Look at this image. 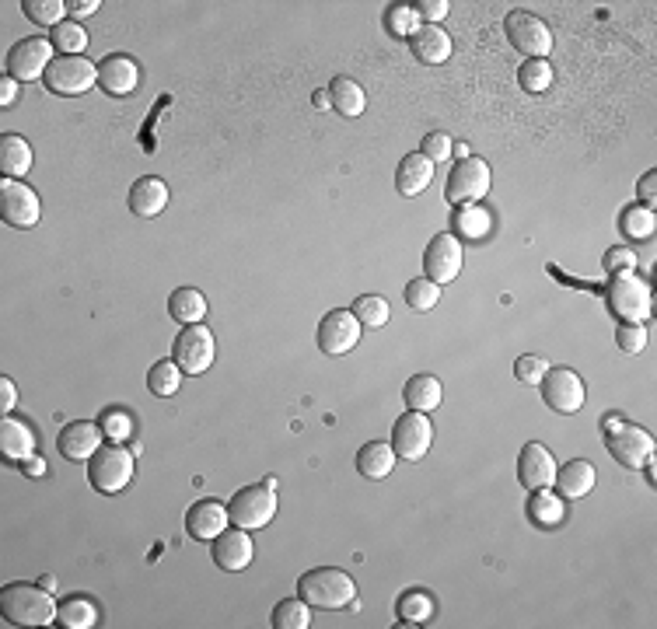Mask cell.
<instances>
[{"label":"cell","instance_id":"cell-42","mask_svg":"<svg viewBox=\"0 0 657 629\" xmlns=\"http://www.w3.org/2000/svg\"><path fill=\"white\" fill-rule=\"evenodd\" d=\"M21 7H25V18L35 21V25H42V28L63 25V21H67L63 14H70L63 0H25Z\"/></svg>","mask_w":657,"mask_h":629},{"label":"cell","instance_id":"cell-55","mask_svg":"<svg viewBox=\"0 0 657 629\" xmlns=\"http://www.w3.org/2000/svg\"><path fill=\"white\" fill-rule=\"evenodd\" d=\"M21 472H25V476H42V472H46V462H42L39 455H32L28 462H21Z\"/></svg>","mask_w":657,"mask_h":629},{"label":"cell","instance_id":"cell-44","mask_svg":"<svg viewBox=\"0 0 657 629\" xmlns=\"http://www.w3.org/2000/svg\"><path fill=\"white\" fill-rule=\"evenodd\" d=\"M518 81H521V88H525V91H532V95H542V91H549V84H553V63H549V60L521 63Z\"/></svg>","mask_w":657,"mask_h":629},{"label":"cell","instance_id":"cell-2","mask_svg":"<svg viewBox=\"0 0 657 629\" xmlns=\"http://www.w3.org/2000/svg\"><path fill=\"white\" fill-rule=\"evenodd\" d=\"M298 595L305 598L312 609H346L357 602V584L346 570L336 567H315L298 577Z\"/></svg>","mask_w":657,"mask_h":629},{"label":"cell","instance_id":"cell-11","mask_svg":"<svg viewBox=\"0 0 657 629\" xmlns=\"http://www.w3.org/2000/svg\"><path fill=\"white\" fill-rule=\"evenodd\" d=\"M53 42L42 39V35H32V39H21L11 46L7 53V77H14L18 84H28V81H39L46 77L49 63H53Z\"/></svg>","mask_w":657,"mask_h":629},{"label":"cell","instance_id":"cell-39","mask_svg":"<svg viewBox=\"0 0 657 629\" xmlns=\"http://www.w3.org/2000/svg\"><path fill=\"white\" fill-rule=\"evenodd\" d=\"M420 14H416L413 4H392L385 11V32L395 35V39H413L416 32H420Z\"/></svg>","mask_w":657,"mask_h":629},{"label":"cell","instance_id":"cell-1","mask_svg":"<svg viewBox=\"0 0 657 629\" xmlns=\"http://www.w3.org/2000/svg\"><path fill=\"white\" fill-rule=\"evenodd\" d=\"M53 591L42 584H4L0 588V612L11 626H49L56 623Z\"/></svg>","mask_w":657,"mask_h":629},{"label":"cell","instance_id":"cell-46","mask_svg":"<svg viewBox=\"0 0 657 629\" xmlns=\"http://www.w3.org/2000/svg\"><path fill=\"white\" fill-rule=\"evenodd\" d=\"M549 364L542 357H535V353H528V357H518L514 360V378L521 381V385H542V378H546Z\"/></svg>","mask_w":657,"mask_h":629},{"label":"cell","instance_id":"cell-19","mask_svg":"<svg viewBox=\"0 0 657 629\" xmlns=\"http://www.w3.org/2000/svg\"><path fill=\"white\" fill-rule=\"evenodd\" d=\"M228 525H231V514L228 504H221V500H196L186 511V532L196 542H214Z\"/></svg>","mask_w":657,"mask_h":629},{"label":"cell","instance_id":"cell-50","mask_svg":"<svg viewBox=\"0 0 657 629\" xmlns=\"http://www.w3.org/2000/svg\"><path fill=\"white\" fill-rule=\"evenodd\" d=\"M416 14H420V21H427V25H441L444 14L451 11L448 0H416Z\"/></svg>","mask_w":657,"mask_h":629},{"label":"cell","instance_id":"cell-57","mask_svg":"<svg viewBox=\"0 0 657 629\" xmlns=\"http://www.w3.org/2000/svg\"><path fill=\"white\" fill-rule=\"evenodd\" d=\"M39 584H42V588H46V591H56V577H53V574L39 577Z\"/></svg>","mask_w":657,"mask_h":629},{"label":"cell","instance_id":"cell-56","mask_svg":"<svg viewBox=\"0 0 657 629\" xmlns=\"http://www.w3.org/2000/svg\"><path fill=\"white\" fill-rule=\"evenodd\" d=\"M312 102H315V109H329V105H332L326 91H315V98H312Z\"/></svg>","mask_w":657,"mask_h":629},{"label":"cell","instance_id":"cell-18","mask_svg":"<svg viewBox=\"0 0 657 629\" xmlns=\"http://www.w3.org/2000/svg\"><path fill=\"white\" fill-rule=\"evenodd\" d=\"M102 427L91 420H74L67 423V427L60 430V437H56V448H60V455L67 458V462H88L91 455H95L98 448H102Z\"/></svg>","mask_w":657,"mask_h":629},{"label":"cell","instance_id":"cell-23","mask_svg":"<svg viewBox=\"0 0 657 629\" xmlns=\"http://www.w3.org/2000/svg\"><path fill=\"white\" fill-rule=\"evenodd\" d=\"M0 455H4V462H11V465L28 462V458L35 455L32 427L14 420V416H4V420H0Z\"/></svg>","mask_w":657,"mask_h":629},{"label":"cell","instance_id":"cell-15","mask_svg":"<svg viewBox=\"0 0 657 629\" xmlns=\"http://www.w3.org/2000/svg\"><path fill=\"white\" fill-rule=\"evenodd\" d=\"M462 263H465V249L455 235L430 238L427 252H423V273H427V280H434V284H441V287L451 284V280L462 273Z\"/></svg>","mask_w":657,"mask_h":629},{"label":"cell","instance_id":"cell-52","mask_svg":"<svg viewBox=\"0 0 657 629\" xmlns=\"http://www.w3.org/2000/svg\"><path fill=\"white\" fill-rule=\"evenodd\" d=\"M14 406H18V388H14L11 378H0V409L11 413Z\"/></svg>","mask_w":657,"mask_h":629},{"label":"cell","instance_id":"cell-51","mask_svg":"<svg viewBox=\"0 0 657 629\" xmlns=\"http://www.w3.org/2000/svg\"><path fill=\"white\" fill-rule=\"evenodd\" d=\"M637 196H640V203H644V207L654 210V203H657V172H647L644 179H640Z\"/></svg>","mask_w":657,"mask_h":629},{"label":"cell","instance_id":"cell-10","mask_svg":"<svg viewBox=\"0 0 657 629\" xmlns=\"http://www.w3.org/2000/svg\"><path fill=\"white\" fill-rule=\"evenodd\" d=\"M605 444H609V455L630 472H640L654 458V437L644 427H637V423L623 420L616 430L605 434Z\"/></svg>","mask_w":657,"mask_h":629},{"label":"cell","instance_id":"cell-14","mask_svg":"<svg viewBox=\"0 0 657 629\" xmlns=\"http://www.w3.org/2000/svg\"><path fill=\"white\" fill-rule=\"evenodd\" d=\"M430 444H434V423L427 420V413L409 409V413H402L399 420H395L392 451L399 458H406V462H420V458L430 451Z\"/></svg>","mask_w":657,"mask_h":629},{"label":"cell","instance_id":"cell-38","mask_svg":"<svg viewBox=\"0 0 657 629\" xmlns=\"http://www.w3.org/2000/svg\"><path fill=\"white\" fill-rule=\"evenodd\" d=\"M182 385V367L175 364V360H158V364L147 371V388H151V395H158V399H172L175 392H179Z\"/></svg>","mask_w":657,"mask_h":629},{"label":"cell","instance_id":"cell-45","mask_svg":"<svg viewBox=\"0 0 657 629\" xmlns=\"http://www.w3.org/2000/svg\"><path fill=\"white\" fill-rule=\"evenodd\" d=\"M98 427H102V434H105V441L109 444H123L126 437L133 434V416L126 413V409H105L102 416H98Z\"/></svg>","mask_w":657,"mask_h":629},{"label":"cell","instance_id":"cell-28","mask_svg":"<svg viewBox=\"0 0 657 629\" xmlns=\"http://www.w3.org/2000/svg\"><path fill=\"white\" fill-rule=\"evenodd\" d=\"M395 451H392V444H385V441H367L364 448L357 451V472L364 479H371V483H381L385 476H392V469H395Z\"/></svg>","mask_w":657,"mask_h":629},{"label":"cell","instance_id":"cell-41","mask_svg":"<svg viewBox=\"0 0 657 629\" xmlns=\"http://www.w3.org/2000/svg\"><path fill=\"white\" fill-rule=\"evenodd\" d=\"M402 298H406V305L413 308V312H430V308H437V301H441V284H434V280H427V277H416L406 284Z\"/></svg>","mask_w":657,"mask_h":629},{"label":"cell","instance_id":"cell-21","mask_svg":"<svg viewBox=\"0 0 657 629\" xmlns=\"http://www.w3.org/2000/svg\"><path fill=\"white\" fill-rule=\"evenodd\" d=\"M98 84H102V91H109V95L123 98V95H133L140 84V67L133 56L126 53H112L105 56L102 63H98Z\"/></svg>","mask_w":657,"mask_h":629},{"label":"cell","instance_id":"cell-22","mask_svg":"<svg viewBox=\"0 0 657 629\" xmlns=\"http://www.w3.org/2000/svg\"><path fill=\"white\" fill-rule=\"evenodd\" d=\"M409 49L427 67H441V63L451 60V49L455 46H451V35L441 25H420V32L409 39Z\"/></svg>","mask_w":657,"mask_h":629},{"label":"cell","instance_id":"cell-37","mask_svg":"<svg viewBox=\"0 0 657 629\" xmlns=\"http://www.w3.org/2000/svg\"><path fill=\"white\" fill-rule=\"evenodd\" d=\"M619 231L626 238H637V242H647V238L657 231V221H654V210L644 207V203H633L619 214Z\"/></svg>","mask_w":657,"mask_h":629},{"label":"cell","instance_id":"cell-54","mask_svg":"<svg viewBox=\"0 0 657 629\" xmlns=\"http://www.w3.org/2000/svg\"><path fill=\"white\" fill-rule=\"evenodd\" d=\"M18 88H21V84L14 81V77H4V81H0V105H14V98H18Z\"/></svg>","mask_w":657,"mask_h":629},{"label":"cell","instance_id":"cell-40","mask_svg":"<svg viewBox=\"0 0 657 629\" xmlns=\"http://www.w3.org/2000/svg\"><path fill=\"white\" fill-rule=\"evenodd\" d=\"M49 42H53V49L60 56H84V49H88V32H84L77 21H63V25L53 28Z\"/></svg>","mask_w":657,"mask_h":629},{"label":"cell","instance_id":"cell-29","mask_svg":"<svg viewBox=\"0 0 657 629\" xmlns=\"http://www.w3.org/2000/svg\"><path fill=\"white\" fill-rule=\"evenodd\" d=\"M528 518H532L539 528H560L563 521H567V504H563L560 493H553V486H546V490H532Z\"/></svg>","mask_w":657,"mask_h":629},{"label":"cell","instance_id":"cell-12","mask_svg":"<svg viewBox=\"0 0 657 629\" xmlns=\"http://www.w3.org/2000/svg\"><path fill=\"white\" fill-rule=\"evenodd\" d=\"M0 217L18 231L35 228L42 217V203L35 189L25 186L21 179H0Z\"/></svg>","mask_w":657,"mask_h":629},{"label":"cell","instance_id":"cell-13","mask_svg":"<svg viewBox=\"0 0 657 629\" xmlns=\"http://www.w3.org/2000/svg\"><path fill=\"white\" fill-rule=\"evenodd\" d=\"M539 388H542V399H546V406L556 409V413H563V416L581 413L584 399H588L581 374L570 371V367H549Z\"/></svg>","mask_w":657,"mask_h":629},{"label":"cell","instance_id":"cell-36","mask_svg":"<svg viewBox=\"0 0 657 629\" xmlns=\"http://www.w3.org/2000/svg\"><path fill=\"white\" fill-rule=\"evenodd\" d=\"M270 623L277 629H308L312 626V605L305 598H284V602L273 605Z\"/></svg>","mask_w":657,"mask_h":629},{"label":"cell","instance_id":"cell-49","mask_svg":"<svg viewBox=\"0 0 657 629\" xmlns=\"http://www.w3.org/2000/svg\"><path fill=\"white\" fill-rule=\"evenodd\" d=\"M605 270L609 273H637V252L633 249H609L605 252Z\"/></svg>","mask_w":657,"mask_h":629},{"label":"cell","instance_id":"cell-34","mask_svg":"<svg viewBox=\"0 0 657 629\" xmlns=\"http://www.w3.org/2000/svg\"><path fill=\"white\" fill-rule=\"evenodd\" d=\"M98 623V609L91 598H67V602H60V609H56V626L63 629H91Z\"/></svg>","mask_w":657,"mask_h":629},{"label":"cell","instance_id":"cell-4","mask_svg":"<svg viewBox=\"0 0 657 629\" xmlns=\"http://www.w3.org/2000/svg\"><path fill=\"white\" fill-rule=\"evenodd\" d=\"M654 294L637 273H612L609 280V312L619 322H640L644 325L651 318Z\"/></svg>","mask_w":657,"mask_h":629},{"label":"cell","instance_id":"cell-47","mask_svg":"<svg viewBox=\"0 0 657 629\" xmlns=\"http://www.w3.org/2000/svg\"><path fill=\"white\" fill-rule=\"evenodd\" d=\"M420 154L437 165V161H444V158H451V154H455V140H451L448 133L434 130V133H427V137H423Z\"/></svg>","mask_w":657,"mask_h":629},{"label":"cell","instance_id":"cell-30","mask_svg":"<svg viewBox=\"0 0 657 629\" xmlns=\"http://www.w3.org/2000/svg\"><path fill=\"white\" fill-rule=\"evenodd\" d=\"M402 399H406V406L416 409V413H430V409L441 406L444 388L434 374H416V378H409L406 388H402Z\"/></svg>","mask_w":657,"mask_h":629},{"label":"cell","instance_id":"cell-7","mask_svg":"<svg viewBox=\"0 0 657 629\" xmlns=\"http://www.w3.org/2000/svg\"><path fill=\"white\" fill-rule=\"evenodd\" d=\"M172 360L182 367V374H203L214 367L217 360V343L214 332L207 325H182V332L172 343Z\"/></svg>","mask_w":657,"mask_h":629},{"label":"cell","instance_id":"cell-16","mask_svg":"<svg viewBox=\"0 0 657 629\" xmlns=\"http://www.w3.org/2000/svg\"><path fill=\"white\" fill-rule=\"evenodd\" d=\"M360 329L364 325L357 322L350 308H336L319 322V350L329 353V357H343L360 343Z\"/></svg>","mask_w":657,"mask_h":629},{"label":"cell","instance_id":"cell-3","mask_svg":"<svg viewBox=\"0 0 657 629\" xmlns=\"http://www.w3.org/2000/svg\"><path fill=\"white\" fill-rule=\"evenodd\" d=\"M133 462H137L133 451L119 448V444H105L88 458V483L95 486V493L112 497L133 483Z\"/></svg>","mask_w":657,"mask_h":629},{"label":"cell","instance_id":"cell-5","mask_svg":"<svg viewBox=\"0 0 657 629\" xmlns=\"http://www.w3.org/2000/svg\"><path fill=\"white\" fill-rule=\"evenodd\" d=\"M490 182H493L490 165H486L483 158H476V154H469V158H462L455 168H451L448 186H444V200H448L455 210L476 207V203L490 193Z\"/></svg>","mask_w":657,"mask_h":629},{"label":"cell","instance_id":"cell-9","mask_svg":"<svg viewBox=\"0 0 657 629\" xmlns=\"http://www.w3.org/2000/svg\"><path fill=\"white\" fill-rule=\"evenodd\" d=\"M504 32H507V42H511L521 56H528V60H546L549 49H553V32H549V25L539 14L511 11L504 21Z\"/></svg>","mask_w":657,"mask_h":629},{"label":"cell","instance_id":"cell-26","mask_svg":"<svg viewBox=\"0 0 657 629\" xmlns=\"http://www.w3.org/2000/svg\"><path fill=\"white\" fill-rule=\"evenodd\" d=\"M165 207H168V186L161 179H154V175H144V179H137L133 182V189H130V210L137 217H158V214H165Z\"/></svg>","mask_w":657,"mask_h":629},{"label":"cell","instance_id":"cell-6","mask_svg":"<svg viewBox=\"0 0 657 629\" xmlns=\"http://www.w3.org/2000/svg\"><path fill=\"white\" fill-rule=\"evenodd\" d=\"M228 514H231V525L245 528V532H259L273 521L277 514V490H270L266 483L259 486H245L231 497L228 504Z\"/></svg>","mask_w":657,"mask_h":629},{"label":"cell","instance_id":"cell-8","mask_svg":"<svg viewBox=\"0 0 657 629\" xmlns=\"http://www.w3.org/2000/svg\"><path fill=\"white\" fill-rule=\"evenodd\" d=\"M46 91L53 95H63V98H74V95H84L98 84V67L88 60V56H56L46 70Z\"/></svg>","mask_w":657,"mask_h":629},{"label":"cell","instance_id":"cell-35","mask_svg":"<svg viewBox=\"0 0 657 629\" xmlns=\"http://www.w3.org/2000/svg\"><path fill=\"white\" fill-rule=\"evenodd\" d=\"M395 616L406 626L430 623V616H434V598H430L427 591H402L399 602H395Z\"/></svg>","mask_w":657,"mask_h":629},{"label":"cell","instance_id":"cell-24","mask_svg":"<svg viewBox=\"0 0 657 629\" xmlns=\"http://www.w3.org/2000/svg\"><path fill=\"white\" fill-rule=\"evenodd\" d=\"M595 479H598L595 465L584 462V458H574V462H567L563 469H556L553 486H556V493H560V497L581 500V497H588V493L595 490Z\"/></svg>","mask_w":657,"mask_h":629},{"label":"cell","instance_id":"cell-32","mask_svg":"<svg viewBox=\"0 0 657 629\" xmlns=\"http://www.w3.org/2000/svg\"><path fill=\"white\" fill-rule=\"evenodd\" d=\"M329 102L343 119H357L367 105V95L353 77H336V81L329 84Z\"/></svg>","mask_w":657,"mask_h":629},{"label":"cell","instance_id":"cell-43","mask_svg":"<svg viewBox=\"0 0 657 629\" xmlns=\"http://www.w3.org/2000/svg\"><path fill=\"white\" fill-rule=\"evenodd\" d=\"M350 312L357 315V322L367 325V329H381V325L388 322V315H392V308H388V301L378 298V294H364V298H357V305H353Z\"/></svg>","mask_w":657,"mask_h":629},{"label":"cell","instance_id":"cell-58","mask_svg":"<svg viewBox=\"0 0 657 629\" xmlns=\"http://www.w3.org/2000/svg\"><path fill=\"white\" fill-rule=\"evenodd\" d=\"M455 154H458V161L469 158V144H455Z\"/></svg>","mask_w":657,"mask_h":629},{"label":"cell","instance_id":"cell-17","mask_svg":"<svg viewBox=\"0 0 657 629\" xmlns=\"http://www.w3.org/2000/svg\"><path fill=\"white\" fill-rule=\"evenodd\" d=\"M210 553H214V563L228 574H238L252 563L256 556V546H252V535L245 528H224L214 542H210Z\"/></svg>","mask_w":657,"mask_h":629},{"label":"cell","instance_id":"cell-48","mask_svg":"<svg viewBox=\"0 0 657 629\" xmlns=\"http://www.w3.org/2000/svg\"><path fill=\"white\" fill-rule=\"evenodd\" d=\"M616 343H619V350L623 353H640L647 346V329L640 322H619Z\"/></svg>","mask_w":657,"mask_h":629},{"label":"cell","instance_id":"cell-53","mask_svg":"<svg viewBox=\"0 0 657 629\" xmlns=\"http://www.w3.org/2000/svg\"><path fill=\"white\" fill-rule=\"evenodd\" d=\"M98 7H102L98 0H74V4H67V11L74 14V21H77V18H88V14H95Z\"/></svg>","mask_w":657,"mask_h":629},{"label":"cell","instance_id":"cell-27","mask_svg":"<svg viewBox=\"0 0 657 629\" xmlns=\"http://www.w3.org/2000/svg\"><path fill=\"white\" fill-rule=\"evenodd\" d=\"M32 144L21 133H4L0 137V175L4 179H21L32 172Z\"/></svg>","mask_w":657,"mask_h":629},{"label":"cell","instance_id":"cell-33","mask_svg":"<svg viewBox=\"0 0 657 629\" xmlns=\"http://www.w3.org/2000/svg\"><path fill=\"white\" fill-rule=\"evenodd\" d=\"M451 228H455V238H469V242H479V238L490 235L493 228V217L486 207H462L455 210V217H451Z\"/></svg>","mask_w":657,"mask_h":629},{"label":"cell","instance_id":"cell-25","mask_svg":"<svg viewBox=\"0 0 657 629\" xmlns=\"http://www.w3.org/2000/svg\"><path fill=\"white\" fill-rule=\"evenodd\" d=\"M434 182V161H427L420 151L406 154V158L399 161V172H395V189H399L406 200H413V196H420L423 189Z\"/></svg>","mask_w":657,"mask_h":629},{"label":"cell","instance_id":"cell-31","mask_svg":"<svg viewBox=\"0 0 657 629\" xmlns=\"http://www.w3.org/2000/svg\"><path fill=\"white\" fill-rule=\"evenodd\" d=\"M168 315L179 325H200L207 318V298L196 287H175L168 298Z\"/></svg>","mask_w":657,"mask_h":629},{"label":"cell","instance_id":"cell-20","mask_svg":"<svg viewBox=\"0 0 657 629\" xmlns=\"http://www.w3.org/2000/svg\"><path fill=\"white\" fill-rule=\"evenodd\" d=\"M518 479L525 490H546L556 479V458L546 444H525L518 455Z\"/></svg>","mask_w":657,"mask_h":629}]
</instances>
